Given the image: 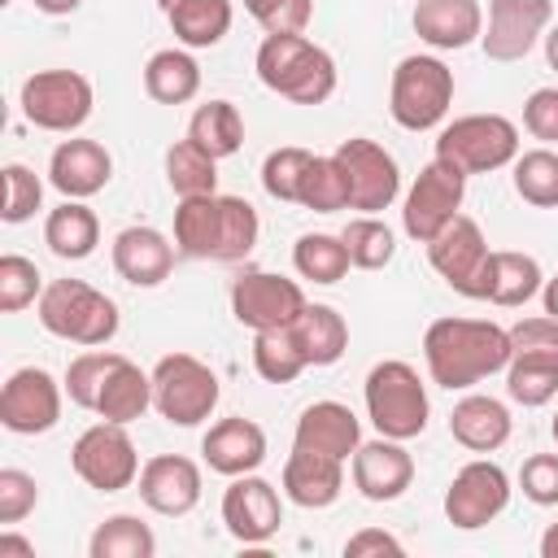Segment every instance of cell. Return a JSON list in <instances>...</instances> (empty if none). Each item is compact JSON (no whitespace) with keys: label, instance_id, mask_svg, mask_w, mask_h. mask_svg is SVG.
<instances>
[{"label":"cell","instance_id":"f6af8a7d","mask_svg":"<svg viewBox=\"0 0 558 558\" xmlns=\"http://www.w3.org/2000/svg\"><path fill=\"white\" fill-rule=\"evenodd\" d=\"M257 209L244 196H222V257L218 262H244L257 244Z\"/></svg>","mask_w":558,"mask_h":558},{"label":"cell","instance_id":"7402d4cb","mask_svg":"<svg viewBox=\"0 0 558 558\" xmlns=\"http://www.w3.org/2000/svg\"><path fill=\"white\" fill-rule=\"evenodd\" d=\"M292 445L314 449V453H331V458L344 462V458H353L357 445H362V423H357V414H353L349 405H340V401H314V405L301 410Z\"/></svg>","mask_w":558,"mask_h":558},{"label":"cell","instance_id":"4dcf8cb0","mask_svg":"<svg viewBox=\"0 0 558 558\" xmlns=\"http://www.w3.org/2000/svg\"><path fill=\"white\" fill-rule=\"evenodd\" d=\"M153 405V375H144L131 357H122L105 388H100V401H96V414L109 418V423H135L144 410Z\"/></svg>","mask_w":558,"mask_h":558},{"label":"cell","instance_id":"91938a15","mask_svg":"<svg viewBox=\"0 0 558 558\" xmlns=\"http://www.w3.org/2000/svg\"><path fill=\"white\" fill-rule=\"evenodd\" d=\"M545 61H549V70H558V26L545 35Z\"/></svg>","mask_w":558,"mask_h":558},{"label":"cell","instance_id":"3957f363","mask_svg":"<svg viewBox=\"0 0 558 558\" xmlns=\"http://www.w3.org/2000/svg\"><path fill=\"white\" fill-rule=\"evenodd\" d=\"M35 310H39L44 331H52L57 340H70V344L96 349L118 336V305L83 279H52L39 292Z\"/></svg>","mask_w":558,"mask_h":558},{"label":"cell","instance_id":"d4e9b609","mask_svg":"<svg viewBox=\"0 0 558 558\" xmlns=\"http://www.w3.org/2000/svg\"><path fill=\"white\" fill-rule=\"evenodd\" d=\"M174 266V244L157 227H126L113 235V270L135 288H157Z\"/></svg>","mask_w":558,"mask_h":558},{"label":"cell","instance_id":"6f0895ef","mask_svg":"<svg viewBox=\"0 0 558 558\" xmlns=\"http://www.w3.org/2000/svg\"><path fill=\"white\" fill-rule=\"evenodd\" d=\"M541 301H545V314L558 318V275L549 283H541Z\"/></svg>","mask_w":558,"mask_h":558},{"label":"cell","instance_id":"4316f807","mask_svg":"<svg viewBox=\"0 0 558 558\" xmlns=\"http://www.w3.org/2000/svg\"><path fill=\"white\" fill-rule=\"evenodd\" d=\"M449 432L462 449L471 453H493L510 440V410L497 401V397H484V392H471L453 405L449 414Z\"/></svg>","mask_w":558,"mask_h":558},{"label":"cell","instance_id":"11a10c76","mask_svg":"<svg viewBox=\"0 0 558 558\" xmlns=\"http://www.w3.org/2000/svg\"><path fill=\"white\" fill-rule=\"evenodd\" d=\"M83 0H35V9L39 13H48V17H65V13H74Z\"/></svg>","mask_w":558,"mask_h":558},{"label":"cell","instance_id":"7dc6e473","mask_svg":"<svg viewBox=\"0 0 558 558\" xmlns=\"http://www.w3.org/2000/svg\"><path fill=\"white\" fill-rule=\"evenodd\" d=\"M244 9L266 35H301L314 17V0H244Z\"/></svg>","mask_w":558,"mask_h":558},{"label":"cell","instance_id":"94428289","mask_svg":"<svg viewBox=\"0 0 558 558\" xmlns=\"http://www.w3.org/2000/svg\"><path fill=\"white\" fill-rule=\"evenodd\" d=\"M157 4H161V13H170V9L179 4V0H157Z\"/></svg>","mask_w":558,"mask_h":558},{"label":"cell","instance_id":"f1b7e54d","mask_svg":"<svg viewBox=\"0 0 558 558\" xmlns=\"http://www.w3.org/2000/svg\"><path fill=\"white\" fill-rule=\"evenodd\" d=\"M144 92L157 105H187L201 92V65L183 48H161L144 65Z\"/></svg>","mask_w":558,"mask_h":558},{"label":"cell","instance_id":"9f6ffc18","mask_svg":"<svg viewBox=\"0 0 558 558\" xmlns=\"http://www.w3.org/2000/svg\"><path fill=\"white\" fill-rule=\"evenodd\" d=\"M0 554H35V545L13 536V532H0Z\"/></svg>","mask_w":558,"mask_h":558},{"label":"cell","instance_id":"6125c7cd","mask_svg":"<svg viewBox=\"0 0 558 558\" xmlns=\"http://www.w3.org/2000/svg\"><path fill=\"white\" fill-rule=\"evenodd\" d=\"M549 432H554V440H558V414H554V423H549Z\"/></svg>","mask_w":558,"mask_h":558},{"label":"cell","instance_id":"9c48e42d","mask_svg":"<svg viewBox=\"0 0 558 558\" xmlns=\"http://www.w3.org/2000/svg\"><path fill=\"white\" fill-rule=\"evenodd\" d=\"M17 105L31 126L70 135L92 118V83L78 70H39L22 83Z\"/></svg>","mask_w":558,"mask_h":558},{"label":"cell","instance_id":"bcb514c9","mask_svg":"<svg viewBox=\"0 0 558 558\" xmlns=\"http://www.w3.org/2000/svg\"><path fill=\"white\" fill-rule=\"evenodd\" d=\"M39 292H44V283H39L35 262L22 257V253H4V257H0V310H4V314H17V310H26Z\"/></svg>","mask_w":558,"mask_h":558},{"label":"cell","instance_id":"9a60e30c","mask_svg":"<svg viewBox=\"0 0 558 558\" xmlns=\"http://www.w3.org/2000/svg\"><path fill=\"white\" fill-rule=\"evenodd\" d=\"M61 418V384L44 366H22L0 388V423L17 436L52 432Z\"/></svg>","mask_w":558,"mask_h":558},{"label":"cell","instance_id":"7bdbcfd3","mask_svg":"<svg viewBox=\"0 0 558 558\" xmlns=\"http://www.w3.org/2000/svg\"><path fill=\"white\" fill-rule=\"evenodd\" d=\"M310 161H314L310 148H275L262 161V187H266V196L288 201V205H301V183H305Z\"/></svg>","mask_w":558,"mask_h":558},{"label":"cell","instance_id":"8d00e7d4","mask_svg":"<svg viewBox=\"0 0 558 558\" xmlns=\"http://www.w3.org/2000/svg\"><path fill=\"white\" fill-rule=\"evenodd\" d=\"M253 366L266 384H292L310 362H305L292 327H275V331H253Z\"/></svg>","mask_w":558,"mask_h":558},{"label":"cell","instance_id":"d590c367","mask_svg":"<svg viewBox=\"0 0 558 558\" xmlns=\"http://www.w3.org/2000/svg\"><path fill=\"white\" fill-rule=\"evenodd\" d=\"M87 554L92 558H153L157 554V536L135 514H113L92 532Z\"/></svg>","mask_w":558,"mask_h":558},{"label":"cell","instance_id":"f546056e","mask_svg":"<svg viewBox=\"0 0 558 558\" xmlns=\"http://www.w3.org/2000/svg\"><path fill=\"white\" fill-rule=\"evenodd\" d=\"M292 336L310 366H331L349 349V323L331 305H305L301 318L292 323Z\"/></svg>","mask_w":558,"mask_h":558},{"label":"cell","instance_id":"83f0119b","mask_svg":"<svg viewBox=\"0 0 558 558\" xmlns=\"http://www.w3.org/2000/svg\"><path fill=\"white\" fill-rule=\"evenodd\" d=\"M44 244L61 257V262H83V257H92L96 253V244H100V222H96V214L83 205V201H61L52 214H48V222H44Z\"/></svg>","mask_w":558,"mask_h":558},{"label":"cell","instance_id":"f5cc1de1","mask_svg":"<svg viewBox=\"0 0 558 558\" xmlns=\"http://www.w3.org/2000/svg\"><path fill=\"white\" fill-rule=\"evenodd\" d=\"M523 126L545 144L558 140V87H536L523 100Z\"/></svg>","mask_w":558,"mask_h":558},{"label":"cell","instance_id":"44dd1931","mask_svg":"<svg viewBox=\"0 0 558 558\" xmlns=\"http://www.w3.org/2000/svg\"><path fill=\"white\" fill-rule=\"evenodd\" d=\"M414 31L423 44L453 52L484 35L480 0H414Z\"/></svg>","mask_w":558,"mask_h":558},{"label":"cell","instance_id":"ffe728a7","mask_svg":"<svg viewBox=\"0 0 558 558\" xmlns=\"http://www.w3.org/2000/svg\"><path fill=\"white\" fill-rule=\"evenodd\" d=\"M414 480V458L401 449V440L392 436H379V440H366L357 445L353 453V484L366 501H392L410 488Z\"/></svg>","mask_w":558,"mask_h":558},{"label":"cell","instance_id":"ac0fdd59","mask_svg":"<svg viewBox=\"0 0 558 558\" xmlns=\"http://www.w3.org/2000/svg\"><path fill=\"white\" fill-rule=\"evenodd\" d=\"M140 497L148 510L179 519L201 501V466L183 453H157L140 466Z\"/></svg>","mask_w":558,"mask_h":558},{"label":"cell","instance_id":"7a4b0ae2","mask_svg":"<svg viewBox=\"0 0 558 558\" xmlns=\"http://www.w3.org/2000/svg\"><path fill=\"white\" fill-rule=\"evenodd\" d=\"M257 78L292 105H323L336 92V61L305 35H266L257 48Z\"/></svg>","mask_w":558,"mask_h":558},{"label":"cell","instance_id":"6da1fadb","mask_svg":"<svg viewBox=\"0 0 558 558\" xmlns=\"http://www.w3.org/2000/svg\"><path fill=\"white\" fill-rule=\"evenodd\" d=\"M427 375L440 388H471L510 366V331L488 318H436L423 336Z\"/></svg>","mask_w":558,"mask_h":558},{"label":"cell","instance_id":"db71d44e","mask_svg":"<svg viewBox=\"0 0 558 558\" xmlns=\"http://www.w3.org/2000/svg\"><path fill=\"white\" fill-rule=\"evenodd\" d=\"M366 554H401V541L397 536H388V532H379V527H362L357 536H349L344 541V558H366Z\"/></svg>","mask_w":558,"mask_h":558},{"label":"cell","instance_id":"52a82bcc","mask_svg":"<svg viewBox=\"0 0 558 558\" xmlns=\"http://www.w3.org/2000/svg\"><path fill=\"white\" fill-rule=\"evenodd\" d=\"M153 405L174 427H196L218 405V375L192 353H166L153 366Z\"/></svg>","mask_w":558,"mask_h":558},{"label":"cell","instance_id":"816d5d0a","mask_svg":"<svg viewBox=\"0 0 558 558\" xmlns=\"http://www.w3.org/2000/svg\"><path fill=\"white\" fill-rule=\"evenodd\" d=\"M532 353V357H558V318H523L510 327V357Z\"/></svg>","mask_w":558,"mask_h":558},{"label":"cell","instance_id":"5b68a950","mask_svg":"<svg viewBox=\"0 0 558 558\" xmlns=\"http://www.w3.org/2000/svg\"><path fill=\"white\" fill-rule=\"evenodd\" d=\"M453 105V70L440 57H401L392 70V92H388V109L392 122L405 131H432L445 122Z\"/></svg>","mask_w":558,"mask_h":558},{"label":"cell","instance_id":"f35d334b","mask_svg":"<svg viewBox=\"0 0 558 558\" xmlns=\"http://www.w3.org/2000/svg\"><path fill=\"white\" fill-rule=\"evenodd\" d=\"M506 392L519 405H545L558 392V357H532L514 353L506 366Z\"/></svg>","mask_w":558,"mask_h":558},{"label":"cell","instance_id":"ab89813d","mask_svg":"<svg viewBox=\"0 0 558 558\" xmlns=\"http://www.w3.org/2000/svg\"><path fill=\"white\" fill-rule=\"evenodd\" d=\"M514 192L536 209H554L558 205V153H549V148L519 153L514 157Z\"/></svg>","mask_w":558,"mask_h":558},{"label":"cell","instance_id":"5bb4252c","mask_svg":"<svg viewBox=\"0 0 558 558\" xmlns=\"http://www.w3.org/2000/svg\"><path fill=\"white\" fill-rule=\"evenodd\" d=\"M506 501H510V475L497 462L475 458L453 475V484L445 493V519L462 532H475V527L493 523L506 510Z\"/></svg>","mask_w":558,"mask_h":558},{"label":"cell","instance_id":"1f68e13d","mask_svg":"<svg viewBox=\"0 0 558 558\" xmlns=\"http://www.w3.org/2000/svg\"><path fill=\"white\" fill-rule=\"evenodd\" d=\"M187 140L196 148H205L214 161L235 157L240 144H244V118H240V109L231 100H205L187 122Z\"/></svg>","mask_w":558,"mask_h":558},{"label":"cell","instance_id":"30bf717a","mask_svg":"<svg viewBox=\"0 0 558 558\" xmlns=\"http://www.w3.org/2000/svg\"><path fill=\"white\" fill-rule=\"evenodd\" d=\"M70 462H74V475L96 493H122L140 480V453H135V440L126 436V423H109V418L92 423L74 440Z\"/></svg>","mask_w":558,"mask_h":558},{"label":"cell","instance_id":"8fae6325","mask_svg":"<svg viewBox=\"0 0 558 558\" xmlns=\"http://www.w3.org/2000/svg\"><path fill=\"white\" fill-rule=\"evenodd\" d=\"M462 196H466V174L458 166L432 157L418 170V179L410 183V192H405V209H401L405 235L418 240V244H427L432 235H440L458 218Z\"/></svg>","mask_w":558,"mask_h":558},{"label":"cell","instance_id":"e0dca14e","mask_svg":"<svg viewBox=\"0 0 558 558\" xmlns=\"http://www.w3.org/2000/svg\"><path fill=\"white\" fill-rule=\"evenodd\" d=\"M554 17L549 0H488V26L480 35L488 61H519L545 35Z\"/></svg>","mask_w":558,"mask_h":558},{"label":"cell","instance_id":"c3c4849f","mask_svg":"<svg viewBox=\"0 0 558 558\" xmlns=\"http://www.w3.org/2000/svg\"><path fill=\"white\" fill-rule=\"evenodd\" d=\"M39 201H44V183L35 179V170H26L22 161H9L4 166V209H0V218L4 222H26V218H35Z\"/></svg>","mask_w":558,"mask_h":558},{"label":"cell","instance_id":"7c38bea8","mask_svg":"<svg viewBox=\"0 0 558 558\" xmlns=\"http://www.w3.org/2000/svg\"><path fill=\"white\" fill-rule=\"evenodd\" d=\"M305 305L310 301L296 279H283L270 270H244L240 279H231V314L240 327H253V331L292 327Z\"/></svg>","mask_w":558,"mask_h":558},{"label":"cell","instance_id":"681fc988","mask_svg":"<svg viewBox=\"0 0 558 558\" xmlns=\"http://www.w3.org/2000/svg\"><path fill=\"white\" fill-rule=\"evenodd\" d=\"M39 501V484L35 475L17 471V466H4L0 471V523H22Z\"/></svg>","mask_w":558,"mask_h":558},{"label":"cell","instance_id":"74e56055","mask_svg":"<svg viewBox=\"0 0 558 558\" xmlns=\"http://www.w3.org/2000/svg\"><path fill=\"white\" fill-rule=\"evenodd\" d=\"M166 179L179 196H209L218 192V161L192 140H179L166 148Z\"/></svg>","mask_w":558,"mask_h":558},{"label":"cell","instance_id":"484cf974","mask_svg":"<svg viewBox=\"0 0 558 558\" xmlns=\"http://www.w3.org/2000/svg\"><path fill=\"white\" fill-rule=\"evenodd\" d=\"M174 248L196 262L222 257V196H179L174 209Z\"/></svg>","mask_w":558,"mask_h":558},{"label":"cell","instance_id":"60d3db41","mask_svg":"<svg viewBox=\"0 0 558 558\" xmlns=\"http://www.w3.org/2000/svg\"><path fill=\"white\" fill-rule=\"evenodd\" d=\"M340 240H344L349 262H353L357 270H379V266H388L392 253H397V240H392L388 222H379L375 214L353 218V222L340 231Z\"/></svg>","mask_w":558,"mask_h":558},{"label":"cell","instance_id":"603a6c76","mask_svg":"<svg viewBox=\"0 0 558 558\" xmlns=\"http://www.w3.org/2000/svg\"><path fill=\"white\" fill-rule=\"evenodd\" d=\"M201 453L218 475H248L266 462V432L253 418H218L205 432Z\"/></svg>","mask_w":558,"mask_h":558},{"label":"cell","instance_id":"f907efd6","mask_svg":"<svg viewBox=\"0 0 558 558\" xmlns=\"http://www.w3.org/2000/svg\"><path fill=\"white\" fill-rule=\"evenodd\" d=\"M519 488L536 506H558V453H532L519 471Z\"/></svg>","mask_w":558,"mask_h":558},{"label":"cell","instance_id":"680465c9","mask_svg":"<svg viewBox=\"0 0 558 558\" xmlns=\"http://www.w3.org/2000/svg\"><path fill=\"white\" fill-rule=\"evenodd\" d=\"M541 558H558V523L545 527V536H541Z\"/></svg>","mask_w":558,"mask_h":558},{"label":"cell","instance_id":"277c9868","mask_svg":"<svg viewBox=\"0 0 558 558\" xmlns=\"http://www.w3.org/2000/svg\"><path fill=\"white\" fill-rule=\"evenodd\" d=\"M362 392H366V414L379 427V436L414 440L427 427V414H432L427 388H423V379L410 362H401V357L375 362Z\"/></svg>","mask_w":558,"mask_h":558},{"label":"cell","instance_id":"cb8c5ba5","mask_svg":"<svg viewBox=\"0 0 558 558\" xmlns=\"http://www.w3.org/2000/svg\"><path fill=\"white\" fill-rule=\"evenodd\" d=\"M340 488H344V462L340 458L292 445V453L283 462V493H288V501H296L305 510H323V506H331L340 497Z\"/></svg>","mask_w":558,"mask_h":558},{"label":"cell","instance_id":"836d02e7","mask_svg":"<svg viewBox=\"0 0 558 558\" xmlns=\"http://www.w3.org/2000/svg\"><path fill=\"white\" fill-rule=\"evenodd\" d=\"M231 0H179L166 13L174 39H183L187 48H214L231 31Z\"/></svg>","mask_w":558,"mask_h":558},{"label":"cell","instance_id":"4fadbf2b","mask_svg":"<svg viewBox=\"0 0 558 558\" xmlns=\"http://www.w3.org/2000/svg\"><path fill=\"white\" fill-rule=\"evenodd\" d=\"M336 166L349 183V209H362V214H379L397 201L401 192V170L392 161V153L375 140H344L336 153Z\"/></svg>","mask_w":558,"mask_h":558},{"label":"cell","instance_id":"ee69618b","mask_svg":"<svg viewBox=\"0 0 558 558\" xmlns=\"http://www.w3.org/2000/svg\"><path fill=\"white\" fill-rule=\"evenodd\" d=\"M301 205L314 209V214L349 209V183H344L336 157H314V161H310L305 183H301Z\"/></svg>","mask_w":558,"mask_h":558},{"label":"cell","instance_id":"d6986e66","mask_svg":"<svg viewBox=\"0 0 558 558\" xmlns=\"http://www.w3.org/2000/svg\"><path fill=\"white\" fill-rule=\"evenodd\" d=\"M109 179H113V157L96 140H61L48 157V183L70 201L96 196Z\"/></svg>","mask_w":558,"mask_h":558},{"label":"cell","instance_id":"e575fe53","mask_svg":"<svg viewBox=\"0 0 558 558\" xmlns=\"http://www.w3.org/2000/svg\"><path fill=\"white\" fill-rule=\"evenodd\" d=\"M292 266L301 279H314V283H340L349 275V248L340 235H327V231H310L296 240L292 248Z\"/></svg>","mask_w":558,"mask_h":558},{"label":"cell","instance_id":"be15d7a7","mask_svg":"<svg viewBox=\"0 0 558 558\" xmlns=\"http://www.w3.org/2000/svg\"><path fill=\"white\" fill-rule=\"evenodd\" d=\"M0 4H9V0H0Z\"/></svg>","mask_w":558,"mask_h":558},{"label":"cell","instance_id":"8992f818","mask_svg":"<svg viewBox=\"0 0 558 558\" xmlns=\"http://www.w3.org/2000/svg\"><path fill=\"white\" fill-rule=\"evenodd\" d=\"M436 157L458 166L462 174H488L519 157V126L501 113H466L440 126Z\"/></svg>","mask_w":558,"mask_h":558},{"label":"cell","instance_id":"ba28073f","mask_svg":"<svg viewBox=\"0 0 558 558\" xmlns=\"http://www.w3.org/2000/svg\"><path fill=\"white\" fill-rule=\"evenodd\" d=\"M427 262L432 270L462 296L488 301V279H493V248L480 231L475 218L458 214L440 235L427 240Z\"/></svg>","mask_w":558,"mask_h":558},{"label":"cell","instance_id":"d6a6232c","mask_svg":"<svg viewBox=\"0 0 558 558\" xmlns=\"http://www.w3.org/2000/svg\"><path fill=\"white\" fill-rule=\"evenodd\" d=\"M541 262L532 253H514V248H497L493 253V279H488V301L501 310L527 305L541 292Z\"/></svg>","mask_w":558,"mask_h":558},{"label":"cell","instance_id":"b9f144b4","mask_svg":"<svg viewBox=\"0 0 558 558\" xmlns=\"http://www.w3.org/2000/svg\"><path fill=\"white\" fill-rule=\"evenodd\" d=\"M118 362H122V353H109V349H87V353L70 357V366H65V392H70V401L83 405V410H96L100 388H105V379H109V371Z\"/></svg>","mask_w":558,"mask_h":558},{"label":"cell","instance_id":"2e32d148","mask_svg":"<svg viewBox=\"0 0 558 558\" xmlns=\"http://www.w3.org/2000/svg\"><path fill=\"white\" fill-rule=\"evenodd\" d=\"M222 523L240 545H262L279 532L283 523V506L270 480L262 475H231L227 493H222Z\"/></svg>","mask_w":558,"mask_h":558}]
</instances>
